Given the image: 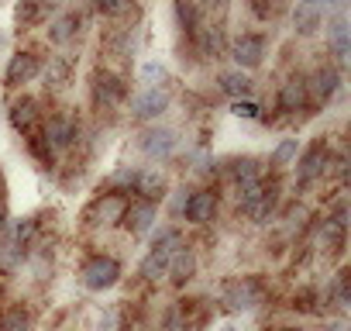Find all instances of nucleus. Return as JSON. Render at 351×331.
Segmentation results:
<instances>
[{"instance_id":"42","label":"nucleus","mask_w":351,"mask_h":331,"mask_svg":"<svg viewBox=\"0 0 351 331\" xmlns=\"http://www.w3.org/2000/svg\"><path fill=\"white\" fill-rule=\"evenodd\" d=\"M221 331H234V328H231V324H228V328H221Z\"/></svg>"},{"instance_id":"39","label":"nucleus","mask_w":351,"mask_h":331,"mask_svg":"<svg viewBox=\"0 0 351 331\" xmlns=\"http://www.w3.org/2000/svg\"><path fill=\"white\" fill-rule=\"evenodd\" d=\"M4 231H8V204L0 201V235H4Z\"/></svg>"},{"instance_id":"37","label":"nucleus","mask_w":351,"mask_h":331,"mask_svg":"<svg viewBox=\"0 0 351 331\" xmlns=\"http://www.w3.org/2000/svg\"><path fill=\"white\" fill-rule=\"evenodd\" d=\"M162 331H186V324H183V314L180 310H172L169 317H165V328Z\"/></svg>"},{"instance_id":"30","label":"nucleus","mask_w":351,"mask_h":331,"mask_svg":"<svg viewBox=\"0 0 351 331\" xmlns=\"http://www.w3.org/2000/svg\"><path fill=\"white\" fill-rule=\"evenodd\" d=\"M28 148H32V155H35L38 162H45V166L52 162V148H49V141H45L42 135H32V138H28Z\"/></svg>"},{"instance_id":"13","label":"nucleus","mask_w":351,"mask_h":331,"mask_svg":"<svg viewBox=\"0 0 351 331\" xmlns=\"http://www.w3.org/2000/svg\"><path fill=\"white\" fill-rule=\"evenodd\" d=\"M172 148H176V135L169 128H152V131L141 135V152L152 155V159H169Z\"/></svg>"},{"instance_id":"40","label":"nucleus","mask_w":351,"mask_h":331,"mask_svg":"<svg viewBox=\"0 0 351 331\" xmlns=\"http://www.w3.org/2000/svg\"><path fill=\"white\" fill-rule=\"evenodd\" d=\"M327 331H348V328H344V324H330Z\"/></svg>"},{"instance_id":"27","label":"nucleus","mask_w":351,"mask_h":331,"mask_svg":"<svg viewBox=\"0 0 351 331\" xmlns=\"http://www.w3.org/2000/svg\"><path fill=\"white\" fill-rule=\"evenodd\" d=\"M28 328H32V314L21 310V307H14L0 317V331H28Z\"/></svg>"},{"instance_id":"11","label":"nucleus","mask_w":351,"mask_h":331,"mask_svg":"<svg viewBox=\"0 0 351 331\" xmlns=\"http://www.w3.org/2000/svg\"><path fill=\"white\" fill-rule=\"evenodd\" d=\"M38 121H42V111H38V104L32 100V97H21L14 107H11V124L21 131V135H38Z\"/></svg>"},{"instance_id":"18","label":"nucleus","mask_w":351,"mask_h":331,"mask_svg":"<svg viewBox=\"0 0 351 331\" xmlns=\"http://www.w3.org/2000/svg\"><path fill=\"white\" fill-rule=\"evenodd\" d=\"M193 38H197V49H200V56H221L224 52V32L217 28V25H197L193 28Z\"/></svg>"},{"instance_id":"10","label":"nucleus","mask_w":351,"mask_h":331,"mask_svg":"<svg viewBox=\"0 0 351 331\" xmlns=\"http://www.w3.org/2000/svg\"><path fill=\"white\" fill-rule=\"evenodd\" d=\"M165 107H169V93H165V90H145V93H138V97L131 100V114H134L138 121H152V117H158Z\"/></svg>"},{"instance_id":"38","label":"nucleus","mask_w":351,"mask_h":331,"mask_svg":"<svg viewBox=\"0 0 351 331\" xmlns=\"http://www.w3.org/2000/svg\"><path fill=\"white\" fill-rule=\"evenodd\" d=\"M197 8H207V11H214V8H217V11H224V8H228V0H200Z\"/></svg>"},{"instance_id":"1","label":"nucleus","mask_w":351,"mask_h":331,"mask_svg":"<svg viewBox=\"0 0 351 331\" xmlns=\"http://www.w3.org/2000/svg\"><path fill=\"white\" fill-rule=\"evenodd\" d=\"M176 249H180V235H176V231H162V235L155 238L152 252H148L145 262H141V276H145V279H158V276H165L169 259H172Z\"/></svg>"},{"instance_id":"16","label":"nucleus","mask_w":351,"mask_h":331,"mask_svg":"<svg viewBox=\"0 0 351 331\" xmlns=\"http://www.w3.org/2000/svg\"><path fill=\"white\" fill-rule=\"evenodd\" d=\"M134 194H141V201H148V204L162 201L165 197V176L158 170H141L138 180H134Z\"/></svg>"},{"instance_id":"23","label":"nucleus","mask_w":351,"mask_h":331,"mask_svg":"<svg viewBox=\"0 0 351 331\" xmlns=\"http://www.w3.org/2000/svg\"><path fill=\"white\" fill-rule=\"evenodd\" d=\"M176 21H180L183 32L193 35V28L200 25V8H197V0H176Z\"/></svg>"},{"instance_id":"21","label":"nucleus","mask_w":351,"mask_h":331,"mask_svg":"<svg viewBox=\"0 0 351 331\" xmlns=\"http://www.w3.org/2000/svg\"><path fill=\"white\" fill-rule=\"evenodd\" d=\"M14 18H18L21 28H32V25H38L45 18V4H42V0H18Z\"/></svg>"},{"instance_id":"12","label":"nucleus","mask_w":351,"mask_h":331,"mask_svg":"<svg viewBox=\"0 0 351 331\" xmlns=\"http://www.w3.org/2000/svg\"><path fill=\"white\" fill-rule=\"evenodd\" d=\"M121 221H124V228H128L131 235H145V231L155 225V204H148V201H134V204L124 207Z\"/></svg>"},{"instance_id":"2","label":"nucleus","mask_w":351,"mask_h":331,"mask_svg":"<svg viewBox=\"0 0 351 331\" xmlns=\"http://www.w3.org/2000/svg\"><path fill=\"white\" fill-rule=\"evenodd\" d=\"M224 300H228L231 310H252V307H258V304L265 300V286H262V279L245 276V279H238V283L228 286Z\"/></svg>"},{"instance_id":"19","label":"nucleus","mask_w":351,"mask_h":331,"mask_svg":"<svg viewBox=\"0 0 351 331\" xmlns=\"http://www.w3.org/2000/svg\"><path fill=\"white\" fill-rule=\"evenodd\" d=\"M193 266H197V262H193V252H190L186 245H180V249L172 252V259H169V269H165V273L172 276V283H186V279L193 276Z\"/></svg>"},{"instance_id":"7","label":"nucleus","mask_w":351,"mask_h":331,"mask_svg":"<svg viewBox=\"0 0 351 331\" xmlns=\"http://www.w3.org/2000/svg\"><path fill=\"white\" fill-rule=\"evenodd\" d=\"M231 56H234V62H238L241 69H255V66L262 62V56H265V38H262V35H241V38L234 42Z\"/></svg>"},{"instance_id":"25","label":"nucleus","mask_w":351,"mask_h":331,"mask_svg":"<svg viewBox=\"0 0 351 331\" xmlns=\"http://www.w3.org/2000/svg\"><path fill=\"white\" fill-rule=\"evenodd\" d=\"M76 28H80V18H76V14H66V18H59V21L52 25L49 38H52L56 45H62V42H69V38L76 35Z\"/></svg>"},{"instance_id":"31","label":"nucleus","mask_w":351,"mask_h":331,"mask_svg":"<svg viewBox=\"0 0 351 331\" xmlns=\"http://www.w3.org/2000/svg\"><path fill=\"white\" fill-rule=\"evenodd\" d=\"M293 159H296V138H282L279 148H276V155H272V162H276V166H286V162H293Z\"/></svg>"},{"instance_id":"5","label":"nucleus","mask_w":351,"mask_h":331,"mask_svg":"<svg viewBox=\"0 0 351 331\" xmlns=\"http://www.w3.org/2000/svg\"><path fill=\"white\" fill-rule=\"evenodd\" d=\"M324 166H327V145H324V138H317L303 155H300V166H296V180L306 187V183H313L320 173H324Z\"/></svg>"},{"instance_id":"26","label":"nucleus","mask_w":351,"mask_h":331,"mask_svg":"<svg viewBox=\"0 0 351 331\" xmlns=\"http://www.w3.org/2000/svg\"><path fill=\"white\" fill-rule=\"evenodd\" d=\"M32 238H35V218H21V221H18V228H14V235H11V245L25 255V252H28V245H32Z\"/></svg>"},{"instance_id":"14","label":"nucleus","mask_w":351,"mask_h":331,"mask_svg":"<svg viewBox=\"0 0 351 331\" xmlns=\"http://www.w3.org/2000/svg\"><path fill=\"white\" fill-rule=\"evenodd\" d=\"M306 104H310V93H306V80H303V76H293L289 83H282V90H279V107H282L286 114L303 111Z\"/></svg>"},{"instance_id":"34","label":"nucleus","mask_w":351,"mask_h":331,"mask_svg":"<svg viewBox=\"0 0 351 331\" xmlns=\"http://www.w3.org/2000/svg\"><path fill=\"white\" fill-rule=\"evenodd\" d=\"M248 4H252V14L258 21H269L276 14V0H248Z\"/></svg>"},{"instance_id":"28","label":"nucleus","mask_w":351,"mask_h":331,"mask_svg":"<svg viewBox=\"0 0 351 331\" xmlns=\"http://www.w3.org/2000/svg\"><path fill=\"white\" fill-rule=\"evenodd\" d=\"M141 83H145L148 90H158V87L165 83V66H162V62H145V66H141Z\"/></svg>"},{"instance_id":"3","label":"nucleus","mask_w":351,"mask_h":331,"mask_svg":"<svg viewBox=\"0 0 351 331\" xmlns=\"http://www.w3.org/2000/svg\"><path fill=\"white\" fill-rule=\"evenodd\" d=\"M117 276H121V262L110 259V255H97V259H90L86 269H83L86 290H110V286L117 283Z\"/></svg>"},{"instance_id":"9","label":"nucleus","mask_w":351,"mask_h":331,"mask_svg":"<svg viewBox=\"0 0 351 331\" xmlns=\"http://www.w3.org/2000/svg\"><path fill=\"white\" fill-rule=\"evenodd\" d=\"M42 73V59L35 52H18L8 66V87H21L28 80H35Z\"/></svg>"},{"instance_id":"29","label":"nucleus","mask_w":351,"mask_h":331,"mask_svg":"<svg viewBox=\"0 0 351 331\" xmlns=\"http://www.w3.org/2000/svg\"><path fill=\"white\" fill-rule=\"evenodd\" d=\"M45 80H49L52 87H62V83L69 80V62H66V59H52L49 69H45Z\"/></svg>"},{"instance_id":"33","label":"nucleus","mask_w":351,"mask_h":331,"mask_svg":"<svg viewBox=\"0 0 351 331\" xmlns=\"http://www.w3.org/2000/svg\"><path fill=\"white\" fill-rule=\"evenodd\" d=\"M330 293H334V304H337V307H348V273H337Z\"/></svg>"},{"instance_id":"20","label":"nucleus","mask_w":351,"mask_h":331,"mask_svg":"<svg viewBox=\"0 0 351 331\" xmlns=\"http://www.w3.org/2000/svg\"><path fill=\"white\" fill-rule=\"evenodd\" d=\"M124 207H128V201L121 197V194H104L93 207H90V218H104V221H121V214H124Z\"/></svg>"},{"instance_id":"24","label":"nucleus","mask_w":351,"mask_h":331,"mask_svg":"<svg viewBox=\"0 0 351 331\" xmlns=\"http://www.w3.org/2000/svg\"><path fill=\"white\" fill-rule=\"evenodd\" d=\"M231 176L238 180V187H245V183L258 180V162H255L252 155H245V159H234V162H231Z\"/></svg>"},{"instance_id":"32","label":"nucleus","mask_w":351,"mask_h":331,"mask_svg":"<svg viewBox=\"0 0 351 331\" xmlns=\"http://www.w3.org/2000/svg\"><path fill=\"white\" fill-rule=\"evenodd\" d=\"M131 4H134V0H97V8H100L104 14H110V18L124 14V11H128Z\"/></svg>"},{"instance_id":"36","label":"nucleus","mask_w":351,"mask_h":331,"mask_svg":"<svg viewBox=\"0 0 351 331\" xmlns=\"http://www.w3.org/2000/svg\"><path fill=\"white\" fill-rule=\"evenodd\" d=\"M231 111H234L238 117H248V121H252V117H258V104H252V100H234V107H231Z\"/></svg>"},{"instance_id":"8","label":"nucleus","mask_w":351,"mask_h":331,"mask_svg":"<svg viewBox=\"0 0 351 331\" xmlns=\"http://www.w3.org/2000/svg\"><path fill=\"white\" fill-rule=\"evenodd\" d=\"M42 138L49 141L52 152H56V148H69V145L80 138V128H76V121H69V117H49Z\"/></svg>"},{"instance_id":"4","label":"nucleus","mask_w":351,"mask_h":331,"mask_svg":"<svg viewBox=\"0 0 351 331\" xmlns=\"http://www.w3.org/2000/svg\"><path fill=\"white\" fill-rule=\"evenodd\" d=\"M337 87H341V73H337V66H317L313 76L306 80V93H310L313 104H327V100L337 93Z\"/></svg>"},{"instance_id":"17","label":"nucleus","mask_w":351,"mask_h":331,"mask_svg":"<svg viewBox=\"0 0 351 331\" xmlns=\"http://www.w3.org/2000/svg\"><path fill=\"white\" fill-rule=\"evenodd\" d=\"M183 211H186V218H190L193 225H207V221H214V214H217V197H214V194H193V197L183 204Z\"/></svg>"},{"instance_id":"35","label":"nucleus","mask_w":351,"mask_h":331,"mask_svg":"<svg viewBox=\"0 0 351 331\" xmlns=\"http://www.w3.org/2000/svg\"><path fill=\"white\" fill-rule=\"evenodd\" d=\"M320 11H324V14H330V18H344L348 0H320Z\"/></svg>"},{"instance_id":"41","label":"nucleus","mask_w":351,"mask_h":331,"mask_svg":"<svg viewBox=\"0 0 351 331\" xmlns=\"http://www.w3.org/2000/svg\"><path fill=\"white\" fill-rule=\"evenodd\" d=\"M0 201H4V173H0Z\"/></svg>"},{"instance_id":"22","label":"nucleus","mask_w":351,"mask_h":331,"mask_svg":"<svg viewBox=\"0 0 351 331\" xmlns=\"http://www.w3.org/2000/svg\"><path fill=\"white\" fill-rule=\"evenodd\" d=\"M221 90L228 93V97H234V100H245L248 93H252V80L238 69V73H224L221 76Z\"/></svg>"},{"instance_id":"15","label":"nucleus","mask_w":351,"mask_h":331,"mask_svg":"<svg viewBox=\"0 0 351 331\" xmlns=\"http://www.w3.org/2000/svg\"><path fill=\"white\" fill-rule=\"evenodd\" d=\"M327 38H330L334 59H337V62H348V56H351V28H348V18H330Z\"/></svg>"},{"instance_id":"6","label":"nucleus","mask_w":351,"mask_h":331,"mask_svg":"<svg viewBox=\"0 0 351 331\" xmlns=\"http://www.w3.org/2000/svg\"><path fill=\"white\" fill-rule=\"evenodd\" d=\"M93 97L100 107H117L124 97H128V83L121 76H110V73H100L93 80Z\"/></svg>"}]
</instances>
